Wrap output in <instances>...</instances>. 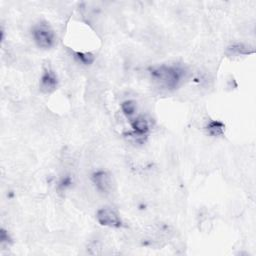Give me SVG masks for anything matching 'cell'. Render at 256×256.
<instances>
[{
	"instance_id": "cell-1",
	"label": "cell",
	"mask_w": 256,
	"mask_h": 256,
	"mask_svg": "<svg viewBox=\"0 0 256 256\" xmlns=\"http://www.w3.org/2000/svg\"><path fill=\"white\" fill-rule=\"evenodd\" d=\"M152 78L167 89H175L185 77V70L179 66L161 65L153 67L150 71Z\"/></svg>"
},
{
	"instance_id": "cell-2",
	"label": "cell",
	"mask_w": 256,
	"mask_h": 256,
	"mask_svg": "<svg viewBox=\"0 0 256 256\" xmlns=\"http://www.w3.org/2000/svg\"><path fill=\"white\" fill-rule=\"evenodd\" d=\"M32 37L39 48L50 49L55 44V33L47 24H38L32 30Z\"/></svg>"
},
{
	"instance_id": "cell-3",
	"label": "cell",
	"mask_w": 256,
	"mask_h": 256,
	"mask_svg": "<svg viewBox=\"0 0 256 256\" xmlns=\"http://www.w3.org/2000/svg\"><path fill=\"white\" fill-rule=\"evenodd\" d=\"M96 219L98 223L105 227L120 228L122 227V220L118 213L111 208H101L96 213Z\"/></svg>"
},
{
	"instance_id": "cell-4",
	"label": "cell",
	"mask_w": 256,
	"mask_h": 256,
	"mask_svg": "<svg viewBox=\"0 0 256 256\" xmlns=\"http://www.w3.org/2000/svg\"><path fill=\"white\" fill-rule=\"evenodd\" d=\"M91 180L99 192L105 194L110 193L113 183L112 177L107 171L99 170L94 172L91 176Z\"/></svg>"
},
{
	"instance_id": "cell-5",
	"label": "cell",
	"mask_w": 256,
	"mask_h": 256,
	"mask_svg": "<svg viewBox=\"0 0 256 256\" xmlns=\"http://www.w3.org/2000/svg\"><path fill=\"white\" fill-rule=\"evenodd\" d=\"M57 86H58V79H57L55 72L49 67L45 68V70L40 78V83H39L40 90L43 93L48 94V93H52L53 91H55Z\"/></svg>"
},
{
	"instance_id": "cell-6",
	"label": "cell",
	"mask_w": 256,
	"mask_h": 256,
	"mask_svg": "<svg viewBox=\"0 0 256 256\" xmlns=\"http://www.w3.org/2000/svg\"><path fill=\"white\" fill-rule=\"evenodd\" d=\"M131 128L133 131L130 135H132L137 142H142L149 132V123L145 117L138 116L131 120Z\"/></svg>"
},
{
	"instance_id": "cell-7",
	"label": "cell",
	"mask_w": 256,
	"mask_h": 256,
	"mask_svg": "<svg viewBox=\"0 0 256 256\" xmlns=\"http://www.w3.org/2000/svg\"><path fill=\"white\" fill-rule=\"evenodd\" d=\"M205 128H206L208 134L211 136H214V137L222 136L225 131L224 123L221 121H218V120H212V121L208 122V124L206 125Z\"/></svg>"
},
{
	"instance_id": "cell-8",
	"label": "cell",
	"mask_w": 256,
	"mask_h": 256,
	"mask_svg": "<svg viewBox=\"0 0 256 256\" xmlns=\"http://www.w3.org/2000/svg\"><path fill=\"white\" fill-rule=\"evenodd\" d=\"M74 58L78 63H81L83 65H91L95 60V55L91 52H80L76 51L74 52Z\"/></svg>"
},
{
	"instance_id": "cell-9",
	"label": "cell",
	"mask_w": 256,
	"mask_h": 256,
	"mask_svg": "<svg viewBox=\"0 0 256 256\" xmlns=\"http://www.w3.org/2000/svg\"><path fill=\"white\" fill-rule=\"evenodd\" d=\"M228 50L233 53V54H240V55H248V54H251V53H254V49L251 48L250 46L248 45H245V44H242V43H237V44H234L232 46H230L228 48Z\"/></svg>"
},
{
	"instance_id": "cell-10",
	"label": "cell",
	"mask_w": 256,
	"mask_h": 256,
	"mask_svg": "<svg viewBox=\"0 0 256 256\" xmlns=\"http://www.w3.org/2000/svg\"><path fill=\"white\" fill-rule=\"evenodd\" d=\"M121 109L123 114L127 117V118H131L137 109V105L136 102L133 100H126L124 102H122L121 104Z\"/></svg>"
},
{
	"instance_id": "cell-11",
	"label": "cell",
	"mask_w": 256,
	"mask_h": 256,
	"mask_svg": "<svg viewBox=\"0 0 256 256\" xmlns=\"http://www.w3.org/2000/svg\"><path fill=\"white\" fill-rule=\"evenodd\" d=\"M0 242H1L2 246L3 245H9L12 242V239H11L9 233L4 228H2L1 231H0Z\"/></svg>"
}]
</instances>
